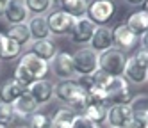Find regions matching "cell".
I'll return each instance as SVG.
<instances>
[{
    "mask_svg": "<svg viewBox=\"0 0 148 128\" xmlns=\"http://www.w3.org/2000/svg\"><path fill=\"white\" fill-rule=\"evenodd\" d=\"M112 36H114V46L120 48L121 52H130L139 45V37L127 27L125 21H120L112 27Z\"/></svg>",
    "mask_w": 148,
    "mask_h": 128,
    "instance_id": "cell-9",
    "label": "cell"
},
{
    "mask_svg": "<svg viewBox=\"0 0 148 128\" xmlns=\"http://www.w3.org/2000/svg\"><path fill=\"white\" fill-rule=\"evenodd\" d=\"M56 98L64 103V107H70L77 114H80L84 105L88 103V93L80 87L75 78L61 80L59 84H56Z\"/></svg>",
    "mask_w": 148,
    "mask_h": 128,
    "instance_id": "cell-1",
    "label": "cell"
},
{
    "mask_svg": "<svg viewBox=\"0 0 148 128\" xmlns=\"http://www.w3.org/2000/svg\"><path fill=\"white\" fill-rule=\"evenodd\" d=\"M132 121V110L130 105H111L107 110V119L105 123L109 128H123Z\"/></svg>",
    "mask_w": 148,
    "mask_h": 128,
    "instance_id": "cell-15",
    "label": "cell"
},
{
    "mask_svg": "<svg viewBox=\"0 0 148 128\" xmlns=\"http://www.w3.org/2000/svg\"><path fill=\"white\" fill-rule=\"evenodd\" d=\"M30 18V13L25 5L23 0H9L5 13H4V20L9 25H18V23H27Z\"/></svg>",
    "mask_w": 148,
    "mask_h": 128,
    "instance_id": "cell-14",
    "label": "cell"
},
{
    "mask_svg": "<svg viewBox=\"0 0 148 128\" xmlns=\"http://www.w3.org/2000/svg\"><path fill=\"white\" fill-rule=\"evenodd\" d=\"M105 96H107L109 107L111 105H129L132 100L130 84L123 77H111L109 84L105 85Z\"/></svg>",
    "mask_w": 148,
    "mask_h": 128,
    "instance_id": "cell-4",
    "label": "cell"
},
{
    "mask_svg": "<svg viewBox=\"0 0 148 128\" xmlns=\"http://www.w3.org/2000/svg\"><path fill=\"white\" fill-rule=\"evenodd\" d=\"M71 128H98V126L93 125L89 119H86L82 114H77L75 119H73V123H71Z\"/></svg>",
    "mask_w": 148,
    "mask_h": 128,
    "instance_id": "cell-31",
    "label": "cell"
},
{
    "mask_svg": "<svg viewBox=\"0 0 148 128\" xmlns=\"http://www.w3.org/2000/svg\"><path fill=\"white\" fill-rule=\"evenodd\" d=\"M18 64L29 73V77L32 78L34 82L47 78V75L50 73V62L39 59L38 55H34L32 52H23Z\"/></svg>",
    "mask_w": 148,
    "mask_h": 128,
    "instance_id": "cell-7",
    "label": "cell"
},
{
    "mask_svg": "<svg viewBox=\"0 0 148 128\" xmlns=\"http://www.w3.org/2000/svg\"><path fill=\"white\" fill-rule=\"evenodd\" d=\"M137 125H139V128H148V116L145 117L143 121H139V123H137Z\"/></svg>",
    "mask_w": 148,
    "mask_h": 128,
    "instance_id": "cell-36",
    "label": "cell"
},
{
    "mask_svg": "<svg viewBox=\"0 0 148 128\" xmlns=\"http://www.w3.org/2000/svg\"><path fill=\"white\" fill-rule=\"evenodd\" d=\"M107 110H109V105L107 103H98V101H89L84 105V109L80 110V114L89 119L93 125H97L98 128L105 123L107 119Z\"/></svg>",
    "mask_w": 148,
    "mask_h": 128,
    "instance_id": "cell-16",
    "label": "cell"
},
{
    "mask_svg": "<svg viewBox=\"0 0 148 128\" xmlns=\"http://www.w3.org/2000/svg\"><path fill=\"white\" fill-rule=\"evenodd\" d=\"M0 128H9V125H5V123H0Z\"/></svg>",
    "mask_w": 148,
    "mask_h": 128,
    "instance_id": "cell-40",
    "label": "cell"
},
{
    "mask_svg": "<svg viewBox=\"0 0 148 128\" xmlns=\"http://www.w3.org/2000/svg\"><path fill=\"white\" fill-rule=\"evenodd\" d=\"M123 128H139V125H137V123H136V121H134V119H132V121H130V123H129V125H125V126H123Z\"/></svg>",
    "mask_w": 148,
    "mask_h": 128,
    "instance_id": "cell-37",
    "label": "cell"
},
{
    "mask_svg": "<svg viewBox=\"0 0 148 128\" xmlns=\"http://www.w3.org/2000/svg\"><path fill=\"white\" fill-rule=\"evenodd\" d=\"M14 128H29V126H23V125H20V126H14Z\"/></svg>",
    "mask_w": 148,
    "mask_h": 128,
    "instance_id": "cell-41",
    "label": "cell"
},
{
    "mask_svg": "<svg viewBox=\"0 0 148 128\" xmlns=\"http://www.w3.org/2000/svg\"><path fill=\"white\" fill-rule=\"evenodd\" d=\"M7 37H11L13 41H16L18 45H30L32 43V37H30V30L27 27V23H18V25H9L7 32H5Z\"/></svg>",
    "mask_w": 148,
    "mask_h": 128,
    "instance_id": "cell-24",
    "label": "cell"
},
{
    "mask_svg": "<svg viewBox=\"0 0 148 128\" xmlns=\"http://www.w3.org/2000/svg\"><path fill=\"white\" fill-rule=\"evenodd\" d=\"M27 126L29 128H56L54 119L50 114H43V112H36L27 119Z\"/></svg>",
    "mask_w": 148,
    "mask_h": 128,
    "instance_id": "cell-28",
    "label": "cell"
},
{
    "mask_svg": "<svg viewBox=\"0 0 148 128\" xmlns=\"http://www.w3.org/2000/svg\"><path fill=\"white\" fill-rule=\"evenodd\" d=\"M77 77H91L98 69V53L89 46H80L71 53Z\"/></svg>",
    "mask_w": 148,
    "mask_h": 128,
    "instance_id": "cell-2",
    "label": "cell"
},
{
    "mask_svg": "<svg viewBox=\"0 0 148 128\" xmlns=\"http://www.w3.org/2000/svg\"><path fill=\"white\" fill-rule=\"evenodd\" d=\"M77 112L70 109V107H59V109L52 114V119H54L56 128H71V123L75 119Z\"/></svg>",
    "mask_w": 148,
    "mask_h": 128,
    "instance_id": "cell-25",
    "label": "cell"
},
{
    "mask_svg": "<svg viewBox=\"0 0 148 128\" xmlns=\"http://www.w3.org/2000/svg\"><path fill=\"white\" fill-rule=\"evenodd\" d=\"M38 109H39V105L34 101V98L29 93H25L23 96H20V98L13 103L14 116L16 117H22V119H29L32 114L38 112Z\"/></svg>",
    "mask_w": 148,
    "mask_h": 128,
    "instance_id": "cell-18",
    "label": "cell"
},
{
    "mask_svg": "<svg viewBox=\"0 0 148 128\" xmlns=\"http://www.w3.org/2000/svg\"><path fill=\"white\" fill-rule=\"evenodd\" d=\"M4 39H5V34L0 32V61H2V50H4Z\"/></svg>",
    "mask_w": 148,
    "mask_h": 128,
    "instance_id": "cell-35",
    "label": "cell"
},
{
    "mask_svg": "<svg viewBox=\"0 0 148 128\" xmlns=\"http://www.w3.org/2000/svg\"><path fill=\"white\" fill-rule=\"evenodd\" d=\"M123 2L127 5H130V7H143L146 0H123Z\"/></svg>",
    "mask_w": 148,
    "mask_h": 128,
    "instance_id": "cell-32",
    "label": "cell"
},
{
    "mask_svg": "<svg viewBox=\"0 0 148 128\" xmlns=\"http://www.w3.org/2000/svg\"><path fill=\"white\" fill-rule=\"evenodd\" d=\"M75 18L62 13L61 9H52L50 13L47 14V23H48V30H50V36H68L73 25H75Z\"/></svg>",
    "mask_w": 148,
    "mask_h": 128,
    "instance_id": "cell-6",
    "label": "cell"
},
{
    "mask_svg": "<svg viewBox=\"0 0 148 128\" xmlns=\"http://www.w3.org/2000/svg\"><path fill=\"white\" fill-rule=\"evenodd\" d=\"M141 9H143V11H145V13H146V14H148V0H146V2H145V5H143V7H141Z\"/></svg>",
    "mask_w": 148,
    "mask_h": 128,
    "instance_id": "cell-38",
    "label": "cell"
},
{
    "mask_svg": "<svg viewBox=\"0 0 148 128\" xmlns=\"http://www.w3.org/2000/svg\"><path fill=\"white\" fill-rule=\"evenodd\" d=\"M114 13H116V5L112 0H89L86 16L97 27H103L112 21Z\"/></svg>",
    "mask_w": 148,
    "mask_h": 128,
    "instance_id": "cell-5",
    "label": "cell"
},
{
    "mask_svg": "<svg viewBox=\"0 0 148 128\" xmlns=\"http://www.w3.org/2000/svg\"><path fill=\"white\" fill-rule=\"evenodd\" d=\"M127 53L120 48L112 46L107 52H102L98 55V69L105 71L111 77H123V69L127 64Z\"/></svg>",
    "mask_w": 148,
    "mask_h": 128,
    "instance_id": "cell-3",
    "label": "cell"
},
{
    "mask_svg": "<svg viewBox=\"0 0 148 128\" xmlns=\"http://www.w3.org/2000/svg\"><path fill=\"white\" fill-rule=\"evenodd\" d=\"M61 2H62V0H52V4H56L57 7H59V4H61Z\"/></svg>",
    "mask_w": 148,
    "mask_h": 128,
    "instance_id": "cell-39",
    "label": "cell"
},
{
    "mask_svg": "<svg viewBox=\"0 0 148 128\" xmlns=\"http://www.w3.org/2000/svg\"><path fill=\"white\" fill-rule=\"evenodd\" d=\"M125 23H127V27H129L137 37L141 39L148 32V14L145 13L143 9L141 11H134V13L125 20Z\"/></svg>",
    "mask_w": 148,
    "mask_h": 128,
    "instance_id": "cell-20",
    "label": "cell"
},
{
    "mask_svg": "<svg viewBox=\"0 0 148 128\" xmlns=\"http://www.w3.org/2000/svg\"><path fill=\"white\" fill-rule=\"evenodd\" d=\"M27 93V87L25 85H22L14 77L11 78H7L4 84H2V87H0V100L5 101V103H14L20 96H23Z\"/></svg>",
    "mask_w": 148,
    "mask_h": 128,
    "instance_id": "cell-17",
    "label": "cell"
},
{
    "mask_svg": "<svg viewBox=\"0 0 148 128\" xmlns=\"http://www.w3.org/2000/svg\"><path fill=\"white\" fill-rule=\"evenodd\" d=\"M50 71L56 75L59 80H71L75 77V68H73L71 53L64 50H57L56 57L50 61Z\"/></svg>",
    "mask_w": 148,
    "mask_h": 128,
    "instance_id": "cell-8",
    "label": "cell"
},
{
    "mask_svg": "<svg viewBox=\"0 0 148 128\" xmlns=\"http://www.w3.org/2000/svg\"><path fill=\"white\" fill-rule=\"evenodd\" d=\"M27 27H29V30H30V37H32V41L50 37L47 16H30L29 21H27Z\"/></svg>",
    "mask_w": 148,
    "mask_h": 128,
    "instance_id": "cell-21",
    "label": "cell"
},
{
    "mask_svg": "<svg viewBox=\"0 0 148 128\" xmlns=\"http://www.w3.org/2000/svg\"><path fill=\"white\" fill-rule=\"evenodd\" d=\"M30 16H45L52 11V0H23Z\"/></svg>",
    "mask_w": 148,
    "mask_h": 128,
    "instance_id": "cell-26",
    "label": "cell"
},
{
    "mask_svg": "<svg viewBox=\"0 0 148 128\" xmlns=\"http://www.w3.org/2000/svg\"><path fill=\"white\" fill-rule=\"evenodd\" d=\"M146 68H148V62H146Z\"/></svg>",
    "mask_w": 148,
    "mask_h": 128,
    "instance_id": "cell-42",
    "label": "cell"
},
{
    "mask_svg": "<svg viewBox=\"0 0 148 128\" xmlns=\"http://www.w3.org/2000/svg\"><path fill=\"white\" fill-rule=\"evenodd\" d=\"M23 53V46L18 45L16 41H13L11 37L4 39V50H2V61H14V59H20Z\"/></svg>",
    "mask_w": 148,
    "mask_h": 128,
    "instance_id": "cell-27",
    "label": "cell"
},
{
    "mask_svg": "<svg viewBox=\"0 0 148 128\" xmlns=\"http://www.w3.org/2000/svg\"><path fill=\"white\" fill-rule=\"evenodd\" d=\"M16 119V116H14V110H13V105L11 103H5L0 100V123H13Z\"/></svg>",
    "mask_w": 148,
    "mask_h": 128,
    "instance_id": "cell-29",
    "label": "cell"
},
{
    "mask_svg": "<svg viewBox=\"0 0 148 128\" xmlns=\"http://www.w3.org/2000/svg\"><path fill=\"white\" fill-rule=\"evenodd\" d=\"M130 110H132V119L136 123L143 121L148 116V94H136L130 100Z\"/></svg>",
    "mask_w": 148,
    "mask_h": 128,
    "instance_id": "cell-23",
    "label": "cell"
},
{
    "mask_svg": "<svg viewBox=\"0 0 148 128\" xmlns=\"http://www.w3.org/2000/svg\"><path fill=\"white\" fill-rule=\"evenodd\" d=\"M114 46V36H112V27L111 25H103V27H97L95 34L89 41V48H93L95 52L100 53L107 52Z\"/></svg>",
    "mask_w": 148,
    "mask_h": 128,
    "instance_id": "cell-13",
    "label": "cell"
},
{
    "mask_svg": "<svg viewBox=\"0 0 148 128\" xmlns=\"http://www.w3.org/2000/svg\"><path fill=\"white\" fill-rule=\"evenodd\" d=\"M123 78L130 85H143L148 82V68L146 64L139 62L134 55L127 59L125 69H123Z\"/></svg>",
    "mask_w": 148,
    "mask_h": 128,
    "instance_id": "cell-12",
    "label": "cell"
},
{
    "mask_svg": "<svg viewBox=\"0 0 148 128\" xmlns=\"http://www.w3.org/2000/svg\"><path fill=\"white\" fill-rule=\"evenodd\" d=\"M29 52H32L34 55H38L39 59L50 62L52 59L56 57V53H57V46H56V43L52 41L50 37H47V39L32 41V43H30V50Z\"/></svg>",
    "mask_w": 148,
    "mask_h": 128,
    "instance_id": "cell-19",
    "label": "cell"
},
{
    "mask_svg": "<svg viewBox=\"0 0 148 128\" xmlns=\"http://www.w3.org/2000/svg\"><path fill=\"white\" fill-rule=\"evenodd\" d=\"M139 43H141V50H145V52H148V32L139 39Z\"/></svg>",
    "mask_w": 148,
    "mask_h": 128,
    "instance_id": "cell-33",
    "label": "cell"
},
{
    "mask_svg": "<svg viewBox=\"0 0 148 128\" xmlns=\"http://www.w3.org/2000/svg\"><path fill=\"white\" fill-rule=\"evenodd\" d=\"M88 5H89V0H62V2L59 4V9L62 11V13L73 16L75 20H79V18L86 16Z\"/></svg>",
    "mask_w": 148,
    "mask_h": 128,
    "instance_id": "cell-22",
    "label": "cell"
},
{
    "mask_svg": "<svg viewBox=\"0 0 148 128\" xmlns=\"http://www.w3.org/2000/svg\"><path fill=\"white\" fill-rule=\"evenodd\" d=\"M13 77H14V78H16L20 84H22V85H25L27 89H29V85L34 82L32 78L29 77V73H27V71H25L22 66H20V64H16V68H14V75H13Z\"/></svg>",
    "mask_w": 148,
    "mask_h": 128,
    "instance_id": "cell-30",
    "label": "cell"
},
{
    "mask_svg": "<svg viewBox=\"0 0 148 128\" xmlns=\"http://www.w3.org/2000/svg\"><path fill=\"white\" fill-rule=\"evenodd\" d=\"M7 2H9V0H0V18H4L5 7H7Z\"/></svg>",
    "mask_w": 148,
    "mask_h": 128,
    "instance_id": "cell-34",
    "label": "cell"
},
{
    "mask_svg": "<svg viewBox=\"0 0 148 128\" xmlns=\"http://www.w3.org/2000/svg\"><path fill=\"white\" fill-rule=\"evenodd\" d=\"M27 93L34 98V101L41 107V105H47L50 103L52 100L56 98V84L48 80V78H43V80H36L29 85Z\"/></svg>",
    "mask_w": 148,
    "mask_h": 128,
    "instance_id": "cell-10",
    "label": "cell"
},
{
    "mask_svg": "<svg viewBox=\"0 0 148 128\" xmlns=\"http://www.w3.org/2000/svg\"><path fill=\"white\" fill-rule=\"evenodd\" d=\"M95 30H97V25H95L88 16H84V18H79L75 21V25H73V29L68 34V37H70L71 43L84 45V46L88 45L89 46V41H91V37L95 34Z\"/></svg>",
    "mask_w": 148,
    "mask_h": 128,
    "instance_id": "cell-11",
    "label": "cell"
}]
</instances>
